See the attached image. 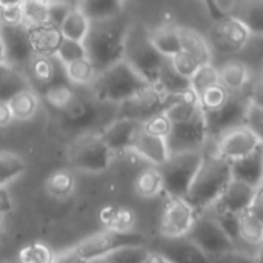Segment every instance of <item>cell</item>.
<instances>
[{
	"mask_svg": "<svg viewBox=\"0 0 263 263\" xmlns=\"http://www.w3.org/2000/svg\"><path fill=\"white\" fill-rule=\"evenodd\" d=\"M131 23V18L125 12L111 18L91 22L83 43L96 74L123 59L125 39Z\"/></svg>",
	"mask_w": 263,
	"mask_h": 263,
	"instance_id": "6da1fadb",
	"label": "cell"
},
{
	"mask_svg": "<svg viewBox=\"0 0 263 263\" xmlns=\"http://www.w3.org/2000/svg\"><path fill=\"white\" fill-rule=\"evenodd\" d=\"M231 179V162L214 149L210 153H205L203 149L202 162L185 197L191 202L197 213H200L214 205Z\"/></svg>",
	"mask_w": 263,
	"mask_h": 263,
	"instance_id": "7a4b0ae2",
	"label": "cell"
},
{
	"mask_svg": "<svg viewBox=\"0 0 263 263\" xmlns=\"http://www.w3.org/2000/svg\"><path fill=\"white\" fill-rule=\"evenodd\" d=\"M151 83L142 77L126 60H119L109 68L96 74L86 86L89 92L102 102L122 103L123 100L139 94Z\"/></svg>",
	"mask_w": 263,
	"mask_h": 263,
	"instance_id": "3957f363",
	"label": "cell"
},
{
	"mask_svg": "<svg viewBox=\"0 0 263 263\" xmlns=\"http://www.w3.org/2000/svg\"><path fill=\"white\" fill-rule=\"evenodd\" d=\"M168 57H165L153 43L149 29L142 23H131L123 49V60H126L142 77L149 83H156L162 65Z\"/></svg>",
	"mask_w": 263,
	"mask_h": 263,
	"instance_id": "277c9868",
	"label": "cell"
},
{
	"mask_svg": "<svg viewBox=\"0 0 263 263\" xmlns=\"http://www.w3.org/2000/svg\"><path fill=\"white\" fill-rule=\"evenodd\" d=\"M186 237H190L199 247V250L208 257V260L227 259L230 254L239 253L236 250L233 237L210 210L197 213L196 220Z\"/></svg>",
	"mask_w": 263,
	"mask_h": 263,
	"instance_id": "5b68a950",
	"label": "cell"
},
{
	"mask_svg": "<svg viewBox=\"0 0 263 263\" xmlns=\"http://www.w3.org/2000/svg\"><path fill=\"white\" fill-rule=\"evenodd\" d=\"M145 243V239L140 234L133 231H114L105 228L100 233H96L62 256V260H77V262H100L111 251L125 247V245H139Z\"/></svg>",
	"mask_w": 263,
	"mask_h": 263,
	"instance_id": "8992f818",
	"label": "cell"
},
{
	"mask_svg": "<svg viewBox=\"0 0 263 263\" xmlns=\"http://www.w3.org/2000/svg\"><path fill=\"white\" fill-rule=\"evenodd\" d=\"M114 153L109 149L100 131H83L71 142L68 148L69 163L85 173L105 171L112 160Z\"/></svg>",
	"mask_w": 263,
	"mask_h": 263,
	"instance_id": "52a82bcc",
	"label": "cell"
},
{
	"mask_svg": "<svg viewBox=\"0 0 263 263\" xmlns=\"http://www.w3.org/2000/svg\"><path fill=\"white\" fill-rule=\"evenodd\" d=\"M202 157L203 149L170 154L166 162L159 166L163 179V193L166 196L185 197L202 162Z\"/></svg>",
	"mask_w": 263,
	"mask_h": 263,
	"instance_id": "ba28073f",
	"label": "cell"
},
{
	"mask_svg": "<svg viewBox=\"0 0 263 263\" xmlns=\"http://www.w3.org/2000/svg\"><path fill=\"white\" fill-rule=\"evenodd\" d=\"M251 37V31L240 18L233 15H222L214 20L208 42L213 51L228 55L240 52L250 43Z\"/></svg>",
	"mask_w": 263,
	"mask_h": 263,
	"instance_id": "9c48e42d",
	"label": "cell"
},
{
	"mask_svg": "<svg viewBox=\"0 0 263 263\" xmlns=\"http://www.w3.org/2000/svg\"><path fill=\"white\" fill-rule=\"evenodd\" d=\"M0 40L5 49V65L26 74L31 60L35 57L29 26L26 23H0Z\"/></svg>",
	"mask_w": 263,
	"mask_h": 263,
	"instance_id": "30bf717a",
	"label": "cell"
},
{
	"mask_svg": "<svg viewBox=\"0 0 263 263\" xmlns=\"http://www.w3.org/2000/svg\"><path fill=\"white\" fill-rule=\"evenodd\" d=\"M210 139L206 120L203 111L190 120L173 123L171 131L166 137L170 154L186 153V151H202Z\"/></svg>",
	"mask_w": 263,
	"mask_h": 263,
	"instance_id": "8fae6325",
	"label": "cell"
},
{
	"mask_svg": "<svg viewBox=\"0 0 263 263\" xmlns=\"http://www.w3.org/2000/svg\"><path fill=\"white\" fill-rule=\"evenodd\" d=\"M162 219H160V234L162 237H182L186 236L196 220L197 210L191 205L186 197L166 196Z\"/></svg>",
	"mask_w": 263,
	"mask_h": 263,
	"instance_id": "7c38bea8",
	"label": "cell"
},
{
	"mask_svg": "<svg viewBox=\"0 0 263 263\" xmlns=\"http://www.w3.org/2000/svg\"><path fill=\"white\" fill-rule=\"evenodd\" d=\"M250 106V94L243 92H231L227 102L213 112H203L206 120V128L210 137L219 136L227 128H231L239 123H245L247 109Z\"/></svg>",
	"mask_w": 263,
	"mask_h": 263,
	"instance_id": "4fadbf2b",
	"label": "cell"
},
{
	"mask_svg": "<svg viewBox=\"0 0 263 263\" xmlns=\"http://www.w3.org/2000/svg\"><path fill=\"white\" fill-rule=\"evenodd\" d=\"M168 96L156 85H149L139 94L123 100L119 103L117 117H128L139 122H145L146 119L153 117L163 111L166 105Z\"/></svg>",
	"mask_w": 263,
	"mask_h": 263,
	"instance_id": "5bb4252c",
	"label": "cell"
},
{
	"mask_svg": "<svg viewBox=\"0 0 263 263\" xmlns=\"http://www.w3.org/2000/svg\"><path fill=\"white\" fill-rule=\"evenodd\" d=\"M214 139V151L219 153L222 157L228 159L230 162L250 154L260 145V140L247 123H239L231 128H227Z\"/></svg>",
	"mask_w": 263,
	"mask_h": 263,
	"instance_id": "9a60e30c",
	"label": "cell"
},
{
	"mask_svg": "<svg viewBox=\"0 0 263 263\" xmlns=\"http://www.w3.org/2000/svg\"><path fill=\"white\" fill-rule=\"evenodd\" d=\"M256 188L237 180V179H231V182L228 183V186L223 190V193L220 194V197L214 202V205H211L210 208L219 211V213H227V214H240L242 211H247L251 205V200L254 197Z\"/></svg>",
	"mask_w": 263,
	"mask_h": 263,
	"instance_id": "2e32d148",
	"label": "cell"
},
{
	"mask_svg": "<svg viewBox=\"0 0 263 263\" xmlns=\"http://www.w3.org/2000/svg\"><path fill=\"white\" fill-rule=\"evenodd\" d=\"M131 153H136L137 156H140L142 159H145L148 163L154 166H160L170 157L166 139L148 133L142 125L134 134L131 143Z\"/></svg>",
	"mask_w": 263,
	"mask_h": 263,
	"instance_id": "e0dca14e",
	"label": "cell"
},
{
	"mask_svg": "<svg viewBox=\"0 0 263 263\" xmlns=\"http://www.w3.org/2000/svg\"><path fill=\"white\" fill-rule=\"evenodd\" d=\"M142 122L134 120V119L116 117L100 131V136L103 137V140L106 142V145L114 154L126 153V151H131L134 134Z\"/></svg>",
	"mask_w": 263,
	"mask_h": 263,
	"instance_id": "ac0fdd59",
	"label": "cell"
},
{
	"mask_svg": "<svg viewBox=\"0 0 263 263\" xmlns=\"http://www.w3.org/2000/svg\"><path fill=\"white\" fill-rule=\"evenodd\" d=\"M233 179L242 180L254 188L263 183V145L260 143L250 154L231 160Z\"/></svg>",
	"mask_w": 263,
	"mask_h": 263,
	"instance_id": "d6986e66",
	"label": "cell"
},
{
	"mask_svg": "<svg viewBox=\"0 0 263 263\" xmlns=\"http://www.w3.org/2000/svg\"><path fill=\"white\" fill-rule=\"evenodd\" d=\"M168 262H202L208 257L199 250V247L186 236L182 237H163L157 248Z\"/></svg>",
	"mask_w": 263,
	"mask_h": 263,
	"instance_id": "ffe728a7",
	"label": "cell"
},
{
	"mask_svg": "<svg viewBox=\"0 0 263 263\" xmlns=\"http://www.w3.org/2000/svg\"><path fill=\"white\" fill-rule=\"evenodd\" d=\"M202 111L199 97L193 89L171 94L166 99V105L163 108V114L171 120V123H179L193 119Z\"/></svg>",
	"mask_w": 263,
	"mask_h": 263,
	"instance_id": "44dd1931",
	"label": "cell"
},
{
	"mask_svg": "<svg viewBox=\"0 0 263 263\" xmlns=\"http://www.w3.org/2000/svg\"><path fill=\"white\" fill-rule=\"evenodd\" d=\"M219 82L230 92H243L251 86V71L247 63L230 60L219 66Z\"/></svg>",
	"mask_w": 263,
	"mask_h": 263,
	"instance_id": "7402d4cb",
	"label": "cell"
},
{
	"mask_svg": "<svg viewBox=\"0 0 263 263\" xmlns=\"http://www.w3.org/2000/svg\"><path fill=\"white\" fill-rule=\"evenodd\" d=\"M31 43L35 55H54L62 40V32L57 26L45 23L29 26Z\"/></svg>",
	"mask_w": 263,
	"mask_h": 263,
	"instance_id": "603a6c76",
	"label": "cell"
},
{
	"mask_svg": "<svg viewBox=\"0 0 263 263\" xmlns=\"http://www.w3.org/2000/svg\"><path fill=\"white\" fill-rule=\"evenodd\" d=\"M179 32L182 40V49L197 57L202 65L213 62V49L206 37H203L197 29L190 26H179Z\"/></svg>",
	"mask_w": 263,
	"mask_h": 263,
	"instance_id": "cb8c5ba5",
	"label": "cell"
},
{
	"mask_svg": "<svg viewBox=\"0 0 263 263\" xmlns=\"http://www.w3.org/2000/svg\"><path fill=\"white\" fill-rule=\"evenodd\" d=\"M149 35L156 48L165 55V57H173L179 51H182V40H180V32L179 26L176 25H160L153 29H149Z\"/></svg>",
	"mask_w": 263,
	"mask_h": 263,
	"instance_id": "d4e9b609",
	"label": "cell"
},
{
	"mask_svg": "<svg viewBox=\"0 0 263 263\" xmlns=\"http://www.w3.org/2000/svg\"><path fill=\"white\" fill-rule=\"evenodd\" d=\"M99 217L105 228L114 231H133L136 225V214L125 206H116V205L103 206L100 210Z\"/></svg>",
	"mask_w": 263,
	"mask_h": 263,
	"instance_id": "484cf974",
	"label": "cell"
},
{
	"mask_svg": "<svg viewBox=\"0 0 263 263\" xmlns=\"http://www.w3.org/2000/svg\"><path fill=\"white\" fill-rule=\"evenodd\" d=\"M28 88H31V83L25 72L8 65L0 66V102H8L12 96Z\"/></svg>",
	"mask_w": 263,
	"mask_h": 263,
	"instance_id": "4316f807",
	"label": "cell"
},
{
	"mask_svg": "<svg viewBox=\"0 0 263 263\" xmlns=\"http://www.w3.org/2000/svg\"><path fill=\"white\" fill-rule=\"evenodd\" d=\"M39 102L40 97L39 94L32 89H23L20 92H17L15 96H12L8 100L11 114L14 120H29L35 116L37 109H39Z\"/></svg>",
	"mask_w": 263,
	"mask_h": 263,
	"instance_id": "83f0119b",
	"label": "cell"
},
{
	"mask_svg": "<svg viewBox=\"0 0 263 263\" xmlns=\"http://www.w3.org/2000/svg\"><path fill=\"white\" fill-rule=\"evenodd\" d=\"M89 26H91V20L86 17V14L77 5V6L71 8V11L62 20L59 29L62 32V37L83 42L89 31Z\"/></svg>",
	"mask_w": 263,
	"mask_h": 263,
	"instance_id": "f1b7e54d",
	"label": "cell"
},
{
	"mask_svg": "<svg viewBox=\"0 0 263 263\" xmlns=\"http://www.w3.org/2000/svg\"><path fill=\"white\" fill-rule=\"evenodd\" d=\"M154 85L159 86L166 96L179 94V92H183V91L191 89V82H190V79L183 77L182 74H179V72L176 71V68L173 66L170 57H168V59L165 60V63L162 65L160 72H159L157 80H156Z\"/></svg>",
	"mask_w": 263,
	"mask_h": 263,
	"instance_id": "f546056e",
	"label": "cell"
},
{
	"mask_svg": "<svg viewBox=\"0 0 263 263\" xmlns=\"http://www.w3.org/2000/svg\"><path fill=\"white\" fill-rule=\"evenodd\" d=\"M77 5L91 22L111 18L123 12V0H80Z\"/></svg>",
	"mask_w": 263,
	"mask_h": 263,
	"instance_id": "4dcf8cb0",
	"label": "cell"
},
{
	"mask_svg": "<svg viewBox=\"0 0 263 263\" xmlns=\"http://www.w3.org/2000/svg\"><path fill=\"white\" fill-rule=\"evenodd\" d=\"M136 193L143 199H153L163 193V179L159 166H149L139 173L134 182Z\"/></svg>",
	"mask_w": 263,
	"mask_h": 263,
	"instance_id": "1f68e13d",
	"label": "cell"
},
{
	"mask_svg": "<svg viewBox=\"0 0 263 263\" xmlns=\"http://www.w3.org/2000/svg\"><path fill=\"white\" fill-rule=\"evenodd\" d=\"M153 250L146 247V243L139 245H125L120 247L109 254H106L100 262L111 263H149Z\"/></svg>",
	"mask_w": 263,
	"mask_h": 263,
	"instance_id": "d6a6232c",
	"label": "cell"
},
{
	"mask_svg": "<svg viewBox=\"0 0 263 263\" xmlns=\"http://www.w3.org/2000/svg\"><path fill=\"white\" fill-rule=\"evenodd\" d=\"M26 170L25 160L9 151H0V186H6L17 177H20Z\"/></svg>",
	"mask_w": 263,
	"mask_h": 263,
	"instance_id": "836d02e7",
	"label": "cell"
},
{
	"mask_svg": "<svg viewBox=\"0 0 263 263\" xmlns=\"http://www.w3.org/2000/svg\"><path fill=\"white\" fill-rule=\"evenodd\" d=\"M76 179L66 170H59L52 173L46 180V191L55 199H66L74 193Z\"/></svg>",
	"mask_w": 263,
	"mask_h": 263,
	"instance_id": "e575fe53",
	"label": "cell"
},
{
	"mask_svg": "<svg viewBox=\"0 0 263 263\" xmlns=\"http://www.w3.org/2000/svg\"><path fill=\"white\" fill-rule=\"evenodd\" d=\"M236 17L248 26L253 35H263V0H248Z\"/></svg>",
	"mask_w": 263,
	"mask_h": 263,
	"instance_id": "d590c367",
	"label": "cell"
},
{
	"mask_svg": "<svg viewBox=\"0 0 263 263\" xmlns=\"http://www.w3.org/2000/svg\"><path fill=\"white\" fill-rule=\"evenodd\" d=\"M65 71H66L69 82L74 83L76 86H88L96 77V69L88 57H83V59H79L65 65Z\"/></svg>",
	"mask_w": 263,
	"mask_h": 263,
	"instance_id": "8d00e7d4",
	"label": "cell"
},
{
	"mask_svg": "<svg viewBox=\"0 0 263 263\" xmlns=\"http://www.w3.org/2000/svg\"><path fill=\"white\" fill-rule=\"evenodd\" d=\"M22 12L28 26L49 23V0H25Z\"/></svg>",
	"mask_w": 263,
	"mask_h": 263,
	"instance_id": "74e56055",
	"label": "cell"
},
{
	"mask_svg": "<svg viewBox=\"0 0 263 263\" xmlns=\"http://www.w3.org/2000/svg\"><path fill=\"white\" fill-rule=\"evenodd\" d=\"M230 94L231 92L219 82V83L206 88L197 97H199V103H200L202 111L206 114V112H213V111L219 109L227 102V99L230 97Z\"/></svg>",
	"mask_w": 263,
	"mask_h": 263,
	"instance_id": "f35d334b",
	"label": "cell"
},
{
	"mask_svg": "<svg viewBox=\"0 0 263 263\" xmlns=\"http://www.w3.org/2000/svg\"><path fill=\"white\" fill-rule=\"evenodd\" d=\"M190 82H191V89L199 96L206 88L219 83V66H214L213 62L202 65L196 71V74L190 79Z\"/></svg>",
	"mask_w": 263,
	"mask_h": 263,
	"instance_id": "ab89813d",
	"label": "cell"
},
{
	"mask_svg": "<svg viewBox=\"0 0 263 263\" xmlns=\"http://www.w3.org/2000/svg\"><path fill=\"white\" fill-rule=\"evenodd\" d=\"M18 260L25 263H49L55 262L54 251L45 243L34 242L23 247L18 253Z\"/></svg>",
	"mask_w": 263,
	"mask_h": 263,
	"instance_id": "60d3db41",
	"label": "cell"
},
{
	"mask_svg": "<svg viewBox=\"0 0 263 263\" xmlns=\"http://www.w3.org/2000/svg\"><path fill=\"white\" fill-rule=\"evenodd\" d=\"M63 65H68L74 60H79V59H83V57H88L86 55V48H85V43L83 42H79V40H72V39H66V37H62L59 46H57V51L54 54Z\"/></svg>",
	"mask_w": 263,
	"mask_h": 263,
	"instance_id": "b9f144b4",
	"label": "cell"
},
{
	"mask_svg": "<svg viewBox=\"0 0 263 263\" xmlns=\"http://www.w3.org/2000/svg\"><path fill=\"white\" fill-rule=\"evenodd\" d=\"M170 60H171L173 66L176 68V71L186 79H191L196 74V71L202 66L199 59L185 49H182L177 54H174L173 57H170Z\"/></svg>",
	"mask_w": 263,
	"mask_h": 263,
	"instance_id": "7bdbcfd3",
	"label": "cell"
},
{
	"mask_svg": "<svg viewBox=\"0 0 263 263\" xmlns=\"http://www.w3.org/2000/svg\"><path fill=\"white\" fill-rule=\"evenodd\" d=\"M142 126H143L148 133L166 139L168 134H170V131H171L173 123H171V120H170V119L163 114V111H162V112L154 114L153 117L146 119L145 122H142Z\"/></svg>",
	"mask_w": 263,
	"mask_h": 263,
	"instance_id": "ee69618b",
	"label": "cell"
},
{
	"mask_svg": "<svg viewBox=\"0 0 263 263\" xmlns=\"http://www.w3.org/2000/svg\"><path fill=\"white\" fill-rule=\"evenodd\" d=\"M245 123L253 129V133L257 136V139L263 145V106L254 105L250 102V106H248L247 116H245Z\"/></svg>",
	"mask_w": 263,
	"mask_h": 263,
	"instance_id": "f6af8a7d",
	"label": "cell"
},
{
	"mask_svg": "<svg viewBox=\"0 0 263 263\" xmlns=\"http://www.w3.org/2000/svg\"><path fill=\"white\" fill-rule=\"evenodd\" d=\"M74 5L65 2V0H49V25L60 26L62 20L66 17V14L71 11Z\"/></svg>",
	"mask_w": 263,
	"mask_h": 263,
	"instance_id": "bcb514c9",
	"label": "cell"
},
{
	"mask_svg": "<svg viewBox=\"0 0 263 263\" xmlns=\"http://www.w3.org/2000/svg\"><path fill=\"white\" fill-rule=\"evenodd\" d=\"M247 2L248 0H213L214 8L220 15H233V17H236L240 12V9Z\"/></svg>",
	"mask_w": 263,
	"mask_h": 263,
	"instance_id": "7dc6e473",
	"label": "cell"
},
{
	"mask_svg": "<svg viewBox=\"0 0 263 263\" xmlns=\"http://www.w3.org/2000/svg\"><path fill=\"white\" fill-rule=\"evenodd\" d=\"M0 23H25L23 22V12L22 6H9V8H0Z\"/></svg>",
	"mask_w": 263,
	"mask_h": 263,
	"instance_id": "c3c4849f",
	"label": "cell"
},
{
	"mask_svg": "<svg viewBox=\"0 0 263 263\" xmlns=\"http://www.w3.org/2000/svg\"><path fill=\"white\" fill-rule=\"evenodd\" d=\"M256 217H259L263 222V183L260 186L256 188V193H254V197L251 200V205L248 208Z\"/></svg>",
	"mask_w": 263,
	"mask_h": 263,
	"instance_id": "681fc988",
	"label": "cell"
},
{
	"mask_svg": "<svg viewBox=\"0 0 263 263\" xmlns=\"http://www.w3.org/2000/svg\"><path fill=\"white\" fill-rule=\"evenodd\" d=\"M248 94H250L251 103L263 106V79L259 83L253 85V88H251V91H248Z\"/></svg>",
	"mask_w": 263,
	"mask_h": 263,
	"instance_id": "f907efd6",
	"label": "cell"
},
{
	"mask_svg": "<svg viewBox=\"0 0 263 263\" xmlns=\"http://www.w3.org/2000/svg\"><path fill=\"white\" fill-rule=\"evenodd\" d=\"M12 210V199L5 186H0V214H6Z\"/></svg>",
	"mask_w": 263,
	"mask_h": 263,
	"instance_id": "816d5d0a",
	"label": "cell"
},
{
	"mask_svg": "<svg viewBox=\"0 0 263 263\" xmlns=\"http://www.w3.org/2000/svg\"><path fill=\"white\" fill-rule=\"evenodd\" d=\"M12 114L8 102H0V126H6L12 122Z\"/></svg>",
	"mask_w": 263,
	"mask_h": 263,
	"instance_id": "f5cc1de1",
	"label": "cell"
},
{
	"mask_svg": "<svg viewBox=\"0 0 263 263\" xmlns=\"http://www.w3.org/2000/svg\"><path fill=\"white\" fill-rule=\"evenodd\" d=\"M202 3L205 5V8H206V11L210 12V15L216 20V18H219V17H222L219 12H217V9L214 8V3H213V0H202Z\"/></svg>",
	"mask_w": 263,
	"mask_h": 263,
	"instance_id": "db71d44e",
	"label": "cell"
},
{
	"mask_svg": "<svg viewBox=\"0 0 263 263\" xmlns=\"http://www.w3.org/2000/svg\"><path fill=\"white\" fill-rule=\"evenodd\" d=\"M25 0H0V8H9V6H22Z\"/></svg>",
	"mask_w": 263,
	"mask_h": 263,
	"instance_id": "11a10c76",
	"label": "cell"
},
{
	"mask_svg": "<svg viewBox=\"0 0 263 263\" xmlns=\"http://www.w3.org/2000/svg\"><path fill=\"white\" fill-rule=\"evenodd\" d=\"M256 262H263V243L257 248V253H256Z\"/></svg>",
	"mask_w": 263,
	"mask_h": 263,
	"instance_id": "9f6ffc18",
	"label": "cell"
},
{
	"mask_svg": "<svg viewBox=\"0 0 263 263\" xmlns=\"http://www.w3.org/2000/svg\"><path fill=\"white\" fill-rule=\"evenodd\" d=\"M5 65V49H3V43L0 40V66Z\"/></svg>",
	"mask_w": 263,
	"mask_h": 263,
	"instance_id": "6f0895ef",
	"label": "cell"
},
{
	"mask_svg": "<svg viewBox=\"0 0 263 263\" xmlns=\"http://www.w3.org/2000/svg\"><path fill=\"white\" fill-rule=\"evenodd\" d=\"M2 228H3V222H2V214H0V234H2Z\"/></svg>",
	"mask_w": 263,
	"mask_h": 263,
	"instance_id": "680465c9",
	"label": "cell"
},
{
	"mask_svg": "<svg viewBox=\"0 0 263 263\" xmlns=\"http://www.w3.org/2000/svg\"><path fill=\"white\" fill-rule=\"evenodd\" d=\"M79 2H80V0H77V3H79Z\"/></svg>",
	"mask_w": 263,
	"mask_h": 263,
	"instance_id": "91938a15",
	"label": "cell"
},
{
	"mask_svg": "<svg viewBox=\"0 0 263 263\" xmlns=\"http://www.w3.org/2000/svg\"><path fill=\"white\" fill-rule=\"evenodd\" d=\"M123 2H125V0H123Z\"/></svg>",
	"mask_w": 263,
	"mask_h": 263,
	"instance_id": "94428289",
	"label": "cell"
}]
</instances>
